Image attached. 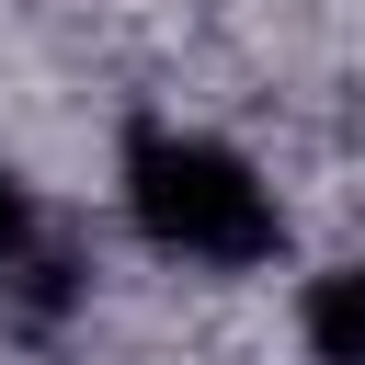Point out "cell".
<instances>
[{"label":"cell","mask_w":365,"mask_h":365,"mask_svg":"<svg viewBox=\"0 0 365 365\" xmlns=\"http://www.w3.org/2000/svg\"><path fill=\"white\" fill-rule=\"evenodd\" d=\"M114 194H125V228L182 274H262L285 251V194L262 182L251 148H228L205 125H171V114L125 125Z\"/></svg>","instance_id":"6da1fadb"},{"label":"cell","mask_w":365,"mask_h":365,"mask_svg":"<svg viewBox=\"0 0 365 365\" xmlns=\"http://www.w3.org/2000/svg\"><path fill=\"white\" fill-rule=\"evenodd\" d=\"M297 354L308 365H365V262H319L297 285Z\"/></svg>","instance_id":"7a4b0ae2"},{"label":"cell","mask_w":365,"mask_h":365,"mask_svg":"<svg viewBox=\"0 0 365 365\" xmlns=\"http://www.w3.org/2000/svg\"><path fill=\"white\" fill-rule=\"evenodd\" d=\"M34 240H46V217H34V182L0 160V274H23V262H34Z\"/></svg>","instance_id":"3957f363"}]
</instances>
